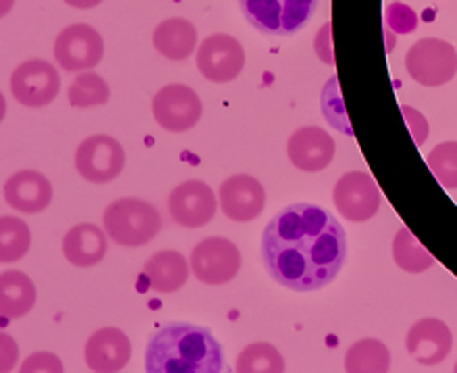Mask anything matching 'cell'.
<instances>
[{"label":"cell","instance_id":"obj_6","mask_svg":"<svg viewBox=\"0 0 457 373\" xmlns=\"http://www.w3.org/2000/svg\"><path fill=\"white\" fill-rule=\"evenodd\" d=\"M240 265H243V257H240L238 246L220 236L199 242L190 254V267H193L195 278L207 286L232 282L238 276Z\"/></svg>","mask_w":457,"mask_h":373},{"label":"cell","instance_id":"obj_3","mask_svg":"<svg viewBox=\"0 0 457 373\" xmlns=\"http://www.w3.org/2000/svg\"><path fill=\"white\" fill-rule=\"evenodd\" d=\"M103 226L115 245L136 248L155 240L163 221L151 203L140 198H120L104 209Z\"/></svg>","mask_w":457,"mask_h":373},{"label":"cell","instance_id":"obj_16","mask_svg":"<svg viewBox=\"0 0 457 373\" xmlns=\"http://www.w3.org/2000/svg\"><path fill=\"white\" fill-rule=\"evenodd\" d=\"M405 344L420 365L432 367L443 363L449 357L451 346H453V334L445 321L426 317L410 327Z\"/></svg>","mask_w":457,"mask_h":373},{"label":"cell","instance_id":"obj_22","mask_svg":"<svg viewBox=\"0 0 457 373\" xmlns=\"http://www.w3.org/2000/svg\"><path fill=\"white\" fill-rule=\"evenodd\" d=\"M36 304V286L26 273L4 271L0 278V313L4 319L26 317Z\"/></svg>","mask_w":457,"mask_h":373},{"label":"cell","instance_id":"obj_27","mask_svg":"<svg viewBox=\"0 0 457 373\" xmlns=\"http://www.w3.org/2000/svg\"><path fill=\"white\" fill-rule=\"evenodd\" d=\"M284 369L287 367H284L282 354L268 342L249 344L237 359L238 373H282Z\"/></svg>","mask_w":457,"mask_h":373},{"label":"cell","instance_id":"obj_7","mask_svg":"<svg viewBox=\"0 0 457 373\" xmlns=\"http://www.w3.org/2000/svg\"><path fill=\"white\" fill-rule=\"evenodd\" d=\"M126 167V151L115 138L96 134L86 138L76 151V170L86 182L107 184Z\"/></svg>","mask_w":457,"mask_h":373},{"label":"cell","instance_id":"obj_17","mask_svg":"<svg viewBox=\"0 0 457 373\" xmlns=\"http://www.w3.org/2000/svg\"><path fill=\"white\" fill-rule=\"evenodd\" d=\"M132 357L129 338L117 327H103L95 332L84 346L86 365L96 373H115L126 369Z\"/></svg>","mask_w":457,"mask_h":373},{"label":"cell","instance_id":"obj_26","mask_svg":"<svg viewBox=\"0 0 457 373\" xmlns=\"http://www.w3.org/2000/svg\"><path fill=\"white\" fill-rule=\"evenodd\" d=\"M111 96L109 84L101 76L92 71H82L73 79L70 90H67V101L76 109H90L107 104Z\"/></svg>","mask_w":457,"mask_h":373},{"label":"cell","instance_id":"obj_32","mask_svg":"<svg viewBox=\"0 0 457 373\" xmlns=\"http://www.w3.org/2000/svg\"><path fill=\"white\" fill-rule=\"evenodd\" d=\"M316 54L324 63L332 65L335 59H332V45H330V23H326L322 28V32H318L316 36Z\"/></svg>","mask_w":457,"mask_h":373},{"label":"cell","instance_id":"obj_13","mask_svg":"<svg viewBox=\"0 0 457 373\" xmlns=\"http://www.w3.org/2000/svg\"><path fill=\"white\" fill-rule=\"evenodd\" d=\"M168 211L171 220L182 228H203L215 217L218 201L215 192L201 179H188L178 184L168 198Z\"/></svg>","mask_w":457,"mask_h":373},{"label":"cell","instance_id":"obj_23","mask_svg":"<svg viewBox=\"0 0 457 373\" xmlns=\"http://www.w3.org/2000/svg\"><path fill=\"white\" fill-rule=\"evenodd\" d=\"M345 369L349 373H385L391 369V351L385 342L374 338L355 342L345 354Z\"/></svg>","mask_w":457,"mask_h":373},{"label":"cell","instance_id":"obj_4","mask_svg":"<svg viewBox=\"0 0 457 373\" xmlns=\"http://www.w3.org/2000/svg\"><path fill=\"white\" fill-rule=\"evenodd\" d=\"M245 20L263 36H293L316 13L318 0H238Z\"/></svg>","mask_w":457,"mask_h":373},{"label":"cell","instance_id":"obj_11","mask_svg":"<svg viewBox=\"0 0 457 373\" xmlns=\"http://www.w3.org/2000/svg\"><path fill=\"white\" fill-rule=\"evenodd\" d=\"M59 90L61 76L48 61H26L11 76V92L23 107H46L59 96Z\"/></svg>","mask_w":457,"mask_h":373},{"label":"cell","instance_id":"obj_8","mask_svg":"<svg viewBox=\"0 0 457 373\" xmlns=\"http://www.w3.org/2000/svg\"><path fill=\"white\" fill-rule=\"evenodd\" d=\"M203 115V103L193 88L170 84L153 96V117L163 129L182 134L193 129Z\"/></svg>","mask_w":457,"mask_h":373},{"label":"cell","instance_id":"obj_1","mask_svg":"<svg viewBox=\"0 0 457 373\" xmlns=\"http://www.w3.org/2000/svg\"><path fill=\"white\" fill-rule=\"evenodd\" d=\"M262 257L276 284L293 292H316L341 273L347 234L326 209L295 203L265 226Z\"/></svg>","mask_w":457,"mask_h":373},{"label":"cell","instance_id":"obj_34","mask_svg":"<svg viewBox=\"0 0 457 373\" xmlns=\"http://www.w3.org/2000/svg\"><path fill=\"white\" fill-rule=\"evenodd\" d=\"M11 7H13V0H4V3H3V15H7Z\"/></svg>","mask_w":457,"mask_h":373},{"label":"cell","instance_id":"obj_24","mask_svg":"<svg viewBox=\"0 0 457 373\" xmlns=\"http://www.w3.org/2000/svg\"><path fill=\"white\" fill-rule=\"evenodd\" d=\"M393 259L407 273H422L435 265V257L420 245L405 226L399 229L393 240Z\"/></svg>","mask_w":457,"mask_h":373},{"label":"cell","instance_id":"obj_2","mask_svg":"<svg viewBox=\"0 0 457 373\" xmlns=\"http://www.w3.org/2000/svg\"><path fill=\"white\" fill-rule=\"evenodd\" d=\"M148 373H220L224 352L205 327L170 323L159 329L146 348Z\"/></svg>","mask_w":457,"mask_h":373},{"label":"cell","instance_id":"obj_35","mask_svg":"<svg viewBox=\"0 0 457 373\" xmlns=\"http://www.w3.org/2000/svg\"><path fill=\"white\" fill-rule=\"evenodd\" d=\"M455 371H457V365H455Z\"/></svg>","mask_w":457,"mask_h":373},{"label":"cell","instance_id":"obj_25","mask_svg":"<svg viewBox=\"0 0 457 373\" xmlns=\"http://www.w3.org/2000/svg\"><path fill=\"white\" fill-rule=\"evenodd\" d=\"M32 245L28 223L20 217L4 215L0 220V259L3 263H15L23 259Z\"/></svg>","mask_w":457,"mask_h":373},{"label":"cell","instance_id":"obj_14","mask_svg":"<svg viewBox=\"0 0 457 373\" xmlns=\"http://www.w3.org/2000/svg\"><path fill=\"white\" fill-rule=\"evenodd\" d=\"M220 204L228 220L238 223L253 221L265 207V190L257 178L238 173L220 186Z\"/></svg>","mask_w":457,"mask_h":373},{"label":"cell","instance_id":"obj_28","mask_svg":"<svg viewBox=\"0 0 457 373\" xmlns=\"http://www.w3.org/2000/svg\"><path fill=\"white\" fill-rule=\"evenodd\" d=\"M432 176L443 184V188L457 190V142H441L426 157Z\"/></svg>","mask_w":457,"mask_h":373},{"label":"cell","instance_id":"obj_12","mask_svg":"<svg viewBox=\"0 0 457 373\" xmlns=\"http://www.w3.org/2000/svg\"><path fill=\"white\" fill-rule=\"evenodd\" d=\"M332 201L345 220L370 221L380 209V190L374 178L366 171H349L335 184Z\"/></svg>","mask_w":457,"mask_h":373},{"label":"cell","instance_id":"obj_9","mask_svg":"<svg viewBox=\"0 0 457 373\" xmlns=\"http://www.w3.org/2000/svg\"><path fill=\"white\" fill-rule=\"evenodd\" d=\"M103 36L86 23H73L54 40V59L70 73L88 71L103 61Z\"/></svg>","mask_w":457,"mask_h":373},{"label":"cell","instance_id":"obj_29","mask_svg":"<svg viewBox=\"0 0 457 373\" xmlns=\"http://www.w3.org/2000/svg\"><path fill=\"white\" fill-rule=\"evenodd\" d=\"M65 367L61 363L59 357H54L51 352H36L32 357H28L23 361V365L20 367L21 373H34V371H57L61 373Z\"/></svg>","mask_w":457,"mask_h":373},{"label":"cell","instance_id":"obj_33","mask_svg":"<svg viewBox=\"0 0 457 373\" xmlns=\"http://www.w3.org/2000/svg\"><path fill=\"white\" fill-rule=\"evenodd\" d=\"M65 3L73 9H95L103 3V0H65Z\"/></svg>","mask_w":457,"mask_h":373},{"label":"cell","instance_id":"obj_30","mask_svg":"<svg viewBox=\"0 0 457 373\" xmlns=\"http://www.w3.org/2000/svg\"><path fill=\"white\" fill-rule=\"evenodd\" d=\"M401 113H403L407 126H410V132L413 136L416 146H422L426 138H428V123H426L424 115L411 107H401Z\"/></svg>","mask_w":457,"mask_h":373},{"label":"cell","instance_id":"obj_31","mask_svg":"<svg viewBox=\"0 0 457 373\" xmlns=\"http://www.w3.org/2000/svg\"><path fill=\"white\" fill-rule=\"evenodd\" d=\"M0 346H3V367H0V369L11 371L17 363V354H20L15 340L11 338L9 334H3L0 336Z\"/></svg>","mask_w":457,"mask_h":373},{"label":"cell","instance_id":"obj_15","mask_svg":"<svg viewBox=\"0 0 457 373\" xmlns=\"http://www.w3.org/2000/svg\"><path fill=\"white\" fill-rule=\"evenodd\" d=\"M288 159L296 170L305 173H318L335 159L337 145L328 132L318 126H305L290 136Z\"/></svg>","mask_w":457,"mask_h":373},{"label":"cell","instance_id":"obj_21","mask_svg":"<svg viewBox=\"0 0 457 373\" xmlns=\"http://www.w3.org/2000/svg\"><path fill=\"white\" fill-rule=\"evenodd\" d=\"M153 46L170 61L188 59L196 51V28L182 17H170L157 26L153 34Z\"/></svg>","mask_w":457,"mask_h":373},{"label":"cell","instance_id":"obj_20","mask_svg":"<svg viewBox=\"0 0 457 373\" xmlns=\"http://www.w3.org/2000/svg\"><path fill=\"white\" fill-rule=\"evenodd\" d=\"M107 232L95 223H78L63 238V254L76 267H95L107 254Z\"/></svg>","mask_w":457,"mask_h":373},{"label":"cell","instance_id":"obj_5","mask_svg":"<svg viewBox=\"0 0 457 373\" xmlns=\"http://www.w3.org/2000/svg\"><path fill=\"white\" fill-rule=\"evenodd\" d=\"M405 67L413 82L426 88H436L455 78L457 51L445 40L422 38L407 51Z\"/></svg>","mask_w":457,"mask_h":373},{"label":"cell","instance_id":"obj_10","mask_svg":"<svg viewBox=\"0 0 457 373\" xmlns=\"http://www.w3.org/2000/svg\"><path fill=\"white\" fill-rule=\"evenodd\" d=\"M196 67L201 76L213 84H228L245 70L243 45L228 34H213L203 40L196 51Z\"/></svg>","mask_w":457,"mask_h":373},{"label":"cell","instance_id":"obj_18","mask_svg":"<svg viewBox=\"0 0 457 373\" xmlns=\"http://www.w3.org/2000/svg\"><path fill=\"white\" fill-rule=\"evenodd\" d=\"M4 201L11 209L21 211V213H40L53 201V186L38 171H17L4 184Z\"/></svg>","mask_w":457,"mask_h":373},{"label":"cell","instance_id":"obj_19","mask_svg":"<svg viewBox=\"0 0 457 373\" xmlns=\"http://www.w3.org/2000/svg\"><path fill=\"white\" fill-rule=\"evenodd\" d=\"M190 269L193 267L187 263L184 254L178 251H159L145 263L142 278L146 279L151 290L171 294V292H178L188 282Z\"/></svg>","mask_w":457,"mask_h":373}]
</instances>
